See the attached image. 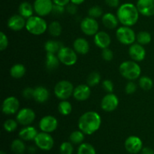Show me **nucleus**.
I'll return each mask as SVG.
<instances>
[{
  "mask_svg": "<svg viewBox=\"0 0 154 154\" xmlns=\"http://www.w3.org/2000/svg\"><path fill=\"white\" fill-rule=\"evenodd\" d=\"M102 125V118L97 112L87 111L80 117L78 128L85 135H93L97 132Z\"/></svg>",
  "mask_w": 154,
  "mask_h": 154,
  "instance_id": "1",
  "label": "nucleus"
},
{
  "mask_svg": "<svg viewBox=\"0 0 154 154\" xmlns=\"http://www.w3.org/2000/svg\"><path fill=\"white\" fill-rule=\"evenodd\" d=\"M139 14L136 5L132 3H124L119 6L117 17L122 25L131 27L138 22Z\"/></svg>",
  "mask_w": 154,
  "mask_h": 154,
  "instance_id": "2",
  "label": "nucleus"
},
{
  "mask_svg": "<svg viewBox=\"0 0 154 154\" xmlns=\"http://www.w3.org/2000/svg\"><path fill=\"white\" fill-rule=\"evenodd\" d=\"M119 71L120 75L129 81L138 79L141 73V67L134 60L123 62L119 67Z\"/></svg>",
  "mask_w": 154,
  "mask_h": 154,
  "instance_id": "3",
  "label": "nucleus"
},
{
  "mask_svg": "<svg viewBox=\"0 0 154 154\" xmlns=\"http://www.w3.org/2000/svg\"><path fill=\"white\" fill-rule=\"evenodd\" d=\"M48 26L42 17L32 16L26 19V29L27 31L34 35H41L48 30Z\"/></svg>",
  "mask_w": 154,
  "mask_h": 154,
  "instance_id": "4",
  "label": "nucleus"
},
{
  "mask_svg": "<svg viewBox=\"0 0 154 154\" xmlns=\"http://www.w3.org/2000/svg\"><path fill=\"white\" fill-rule=\"evenodd\" d=\"M73 84L69 81H60L54 87V94L60 100H66L73 95Z\"/></svg>",
  "mask_w": 154,
  "mask_h": 154,
  "instance_id": "5",
  "label": "nucleus"
},
{
  "mask_svg": "<svg viewBox=\"0 0 154 154\" xmlns=\"http://www.w3.org/2000/svg\"><path fill=\"white\" fill-rule=\"evenodd\" d=\"M116 37L120 43L125 45H131L136 41V34L134 30L130 26H123L117 29Z\"/></svg>",
  "mask_w": 154,
  "mask_h": 154,
  "instance_id": "6",
  "label": "nucleus"
},
{
  "mask_svg": "<svg viewBox=\"0 0 154 154\" xmlns=\"http://www.w3.org/2000/svg\"><path fill=\"white\" fill-rule=\"evenodd\" d=\"M60 63L66 66H74L78 61V54L69 47L63 46L57 53Z\"/></svg>",
  "mask_w": 154,
  "mask_h": 154,
  "instance_id": "7",
  "label": "nucleus"
},
{
  "mask_svg": "<svg viewBox=\"0 0 154 154\" xmlns=\"http://www.w3.org/2000/svg\"><path fill=\"white\" fill-rule=\"evenodd\" d=\"M38 148L45 151H49L54 147V140L51 134L48 132H39L34 140Z\"/></svg>",
  "mask_w": 154,
  "mask_h": 154,
  "instance_id": "8",
  "label": "nucleus"
},
{
  "mask_svg": "<svg viewBox=\"0 0 154 154\" xmlns=\"http://www.w3.org/2000/svg\"><path fill=\"white\" fill-rule=\"evenodd\" d=\"M99 26L96 19L87 17L81 22V29L87 35H95L99 32Z\"/></svg>",
  "mask_w": 154,
  "mask_h": 154,
  "instance_id": "9",
  "label": "nucleus"
},
{
  "mask_svg": "<svg viewBox=\"0 0 154 154\" xmlns=\"http://www.w3.org/2000/svg\"><path fill=\"white\" fill-rule=\"evenodd\" d=\"M54 5L53 0H35L33 7L37 15L45 17L52 13Z\"/></svg>",
  "mask_w": 154,
  "mask_h": 154,
  "instance_id": "10",
  "label": "nucleus"
},
{
  "mask_svg": "<svg viewBox=\"0 0 154 154\" xmlns=\"http://www.w3.org/2000/svg\"><path fill=\"white\" fill-rule=\"evenodd\" d=\"M35 113L29 108H23L17 113L16 120L19 124L23 126H29L35 120Z\"/></svg>",
  "mask_w": 154,
  "mask_h": 154,
  "instance_id": "11",
  "label": "nucleus"
},
{
  "mask_svg": "<svg viewBox=\"0 0 154 154\" xmlns=\"http://www.w3.org/2000/svg\"><path fill=\"white\" fill-rule=\"evenodd\" d=\"M20 102L15 96H8L3 101L2 111L6 115H12L19 111Z\"/></svg>",
  "mask_w": 154,
  "mask_h": 154,
  "instance_id": "12",
  "label": "nucleus"
},
{
  "mask_svg": "<svg viewBox=\"0 0 154 154\" xmlns=\"http://www.w3.org/2000/svg\"><path fill=\"white\" fill-rule=\"evenodd\" d=\"M125 149L128 153L137 154L143 149V142L141 138L135 135L128 137L124 142Z\"/></svg>",
  "mask_w": 154,
  "mask_h": 154,
  "instance_id": "13",
  "label": "nucleus"
},
{
  "mask_svg": "<svg viewBox=\"0 0 154 154\" xmlns=\"http://www.w3.org/2000/svg\"><path fill=\"white\" fill-rule=\"evenodd\" d=\"M38 126L42 132L51 133L57 129L58 120L54 116L47 115L41 119Z\"/></svg>",
  "mask_w": 154,
  "mask_h": 154,
  "instance_id": "14",
  "label": "nucleus"
},
{
  "mask_svg": "<svg viewBox=\"0 0 154 154\" xmlns=\"http://www.w3.org/2000/svg\"><path fill=\"white\" fill-rule=\"evenodd\" d=\"M119 105V99L113 93L105 95L101 102V108L106 112H112Z\"/></svg>",
  "mask_w": 154,
  "mask_h": 154,
  "instance_id": "15",
  "label": "nucleus"
},
{
  "mask_svg": "<svg viewBox=\"0 0 154 154\" xmlns=\"http://www.w3.org/2000/svg\"><path fill=\"white\" fill-rule=\"evenodd\" d=\"M129 54L132 60L135 62H141L145 59L146 50L143 45L140 44H132L129 48Z\"/></svg>",
  "mask_w": 154,
  "mask_h": 154,
  "instance_id": "16",
  "label": "nucleus"
},
{
  "mask_svg": "<svg viewBox=\"0 0 154 154\" xmlns=\"http://www.w3.org/2000/svg\"><path fill=\"white\" fill-rule=\"evenodd\" d=\"M136 6L141 14L145 17L154 15V0H138Z\"/></svg>",
  "mask_w": 154,
  "mask_h": 154,
  "instance_id": "17",
  "label": "nucleus"
},
{
  "mask_svg": "<svg viewBox=\"0 0 154 154\" xmlns=\"http://www.w3.org/2000/svg\"><path fill=\"white\" fill-rule=\"evenodd\" d=\"M26 20L23 17L21 16L20 14H14L12 15L8 20L7 25L10 29L17 32L26 28Z\"/></svg>",
  "mask_w": 154,
  "mask_h": 154,
  "instance_id": "18",
  "label": "nucleus"
},
{
  "mask_svg": "<svg viewBox=\"0 0 154 154\" xmlns=\"http://www.w3.org/2000/svg\"><path fill=\"white\" fill-rule=\"evenodd\" d=\"M91 90L88 84H80L74 89L73 97L79 102H83L90 98Z\"/></svg>",
  "mask_w": 154,
  "mask_h": 154,
  "instance_id": "19",
  "label": "nucleus"
},
{
  "mask_svg": "<svg viewBox=\"0 0 154 154\" xmlns=\"http://www.w3.org/2000/svg\"><path fill=\"white\" fill-rule=\"evenodd\" d=\"M111 38L109 35L104 31L98 32L94 35V43L98 48L105 49L111 45Z\"/></svg>",
  "mask_w": 154,
  "mask_h": 154,
  "instance_id": "20",
  "label": "nucleus"
},
{
  "mask_svg": "<svg viewBox=\"0 0 154 154\" xmlns=\"http://www.w3.org/2000/svg\"><path fill=\"white\" fill-rule=\"evenodd\" d=\"M73 49L78 54L85 55L90 51V44L84 38H78L74 41Z\"/></svg>",
  "mask_w": 154,
  "mask_h": 154,
  "instance_id": "21",
  "label": "nucleus"
},
{
  "mask_svg": "<svg viewBox=\"0 0 154 154\" xmlns=\"http://www.w3.org/2000/svg\"><path fill=\"white\" fill-rule=\"evenodd\" d=\"M38 134V132L34 126H26L20 131L19 137L20 138L26 141H34Z\"/></svg>",
  "mask_w": 154,
  "mask_h": 154,
  "instance_id": "22",
  "label": "nucleus"
},
{
  "mask_svg": "<svg viewBox=\"0 0 154 154\" xmlns=\"http://www.w3.org/2000/svg\"><path fill=\"white\" fill-rule=\"evenodd\" d=\"M50 97V93L46 87L43 86H38L34 88V96L33 99L38 103H45Z\"/></svg>",
  "mask_w": 154,
  "mask_h": 154,
  "instance_id": "23",
  "label": "nucleus"
},
{
  "mask_svg": "<svg viewBox=\"0 0 154 154\" xmlns=\"http://www.w3.org/2000/svg\"><path fill=\"white\" fill-rule=\"evenodd\" d=\"M102 21L103 25L108 29H116L119 23V20L117 17L112 13H106L103 14Z\"/></svg>",
  "mask_w": 154,
  "mask_h": 154,
  "instance_id": "24",
  "label": "nucleus"
},
{
  "mask_svg": "<svg viewBox=\"0 0 154 154\" xmlns=\"http://www.w3.org/2000/svg\"><path fill=\"white\" fill-rule=\"evenodd\" d=\"M60 60L57 55L52 53H47L46 58H45V66L46 69L50 72L56 70L60 66Z\"/></svg>",
  "mask_w": 154,
  "mask_h": 154,
  "instance_id": "25",
  "label": "nucleus"
},
{
  "mask_svg": "<svg viewBox=\"0 0 154 154\" xmlns=\"http://www.w3.org/2000/svg\"><path fill=\"white\" fill-rule=\"evenodd\" d=\"M18 11H19V14L23 17L25 19H28L30 17L33 16V11H35L33 5H32L29 2H23L18 8Z\"/></svg>",
  "mask_w": 154,
  "mask_h": 154,
  "instance_id": "26",
  "label": "nucleus"
},
{
  "mask_svg": "<svg viewBox=\"0 0 154 154\" xmlns=\"http://www.w3.org/2000/svg\"><path fill=\"white\" fill-rule=\"evenodd\" d=\"M26 74V67L21 63L14 64L10 69V75L15 79L22 78Z\"/></svg>",
  "mask_w": 154,
  "mask_h": 154,
  "instance_id": "27",
  "label": "nucleus"
},
{
  "mask_svg": "<svg viewBox=\"0 0 154 154\" xmlns=\"http://www.w3.org/2000/svg\"><path fill=\"white\" fill-rule=\"evenodd\" d=\"M63 47V45L61 42L55 40H48L45 44V50L47 53L57 54Z\"/></svg>",
  "mask_w": 154,
  "mask_h": 154,
  "instance_id": "28",
  "label": "nucleus"
},
{
  "mask_svg": "<svg viewBox=\"0 0 154 154\" xmlns=\"http://www.w3.org/2000/svg\"><path fill=\"white\" fill-rule=\"evenodd\" d=\"M11 149L14 154H23L26 151V144L23 140L14 139L11 144Z\"/></svg>",
  "mask_w": 154,
  "mask_h": 154,
  "instance_id": "29",
  "label": "nucleus"
},
{
  "mask_svg": "<svg viewBox=\"0 0 154 154\" xmlns=\"http://www.w3.org/2000/svg\"><path fill=\"white\" fill-rule=\"evenodd\" d=\"M48 32L53 37H58L62 33V26L60 22L58 21H52L51 23L48 25Z\"/></svg>",
  "mask_w": 154,
  "mask_h": 154,
  "instance_id": "30",
  "label": "nucleus"
},
{
  "mask_svg": "<svg viewBox=\"0 0 154 154\" xmlns=\"http://www.w3.org/2000/svg\"><path fill=\"white\" fill-rule=\"evenodd\" d=\"M58 111L62 115H69L72 111V104H71L69 101L62 100L58 105Z\"/></svg>",
  "mask_w": 154,
  "mask_h": 154,
  "instance_id": "31",
  "label": "nucleus"
},
{
  "mask_svg": "<svg viewBox=\"0 0 154 154\" xmlns=\"http://www.w3.org/2000/svg\"><path fill=\"white\" fill-rule=\"evenodd\" d=\"M152 40L151 35L150 32L146 31L139 32L136 35V41L138 44L141 45H146L150 43Z\"/></svg>",
  "mask_w": 154,
  "mask_h": 154,
  "instance_id": "32",
  "label": "nucleus"
},
{
  "mask_svg": "<svg viewBox=\"0 0 154 154\" xmlns=\"http://www.w3.org/2000/svg\"><path fill=\"white\" fill-rule=\"evenodd\" d=\"M138 84H139V87H141L143 90L148 91V90H150L153 88V81L150 77L142 76L139 78Z\"/></svg>",
  "mask_w": 154,
  "mask_h": 154,
  "instance_id": "33",
  "label": "nucleus"
},
{
  "mask_svg": "<svg viewBox=\"0 0 154 154\" xmlns=\"http://www.w3.org/2000/svg\"><path fill=\"white\" fill-rule=\"evenodd\" d=\"M84 135L85 134L82 131L80 130V129L79 130L74 131V132L71 133L70 136H69V140L74 144H82L84 140V138H85Z\"/></svg>",
  "mask_w": 154,
  "mask_h": 154,
  "instance_id": "34",
  "label": "nucleus"
},
{
  "mask_svg": "<svg viewBox=\"0 0 154 154\" xmlns=\"http://www.w3.org/2000/svg\"><path fill=\"white\" fill-rule=\"evenodd\" d=\"M77 154H96L95 147L89 143H82L80 144Z\"/></svg>",
  "mask_w": 154,
  "mask_h": 154,
  "instance_id": "35",
  "label": "nucleus"
},
{
  "mask_svg": "<svg viewBox=\"0 0 154 154\" xmlns=\"http://www.w3.org/2000/svg\"><path fill=\"white\" fill-rule=\"evenodd\" d=\"M101 81V75L99 72H91L87 77V82L90 87H95L98 85Z\"/></svg>",
  "mask_w": 154,
  "mask_h": 154,
  "instance_id": "36",
  "label": "nucleus"
},
{
  "mask_svg": "<svg viewBox=\"0 0 154 154\" xmlns=\"http://www.w3.org/2000/svg\"><path fill=\"white\" fill-rule=\"evenodd\" d=\"M17 120H13V119H8L5 120L3 123V127L4 129L8 132H13L17 129L18 126Z\"/></svg>",
  "mask_w": 154,
  "mask_h": 154,
  "instance_id": "37",
  "label": "nucleus"
},
{
  "mask_svg": "<svg viewBox=\"0 0 154 154\" xmlns=\"http://www.w3.org/2000/svg\"><path fill=\"white\" fill-rule=\"evenodd\" d=\"M60 154H72L74 152L73 144L71 141H64L60 147Z\"/></svg>",
  "mask_w": 154,
  "mask_h": 154,
  "instance_id": "38",
  "label": "nucleus"
},
{
  "mask_svg": "<svg viewBox=\"0 0 154 154\" xmlns=\"http://www.w3.org/2000/svg\"><path fill=\"white\" fill-rule=\"evenodd\" d=\"M102 14H103V10L99 5L93 6L88 10L89 17H91L95 18V19L103 16Z\"/></svg>",
  "mask_w": 154,
  "mask_h": 154,
  "instance_id": "39",
  "label": "nucleus"
},
{
  "mask_svg": "<svg viewBox=\"0 0 154 154\" xmlns=\"http://www.w3.org/2000/svg\"><path fill=\"white\" fill-rule=\"evenodd\" d=\"M102 57L105 61L110 62L114 59V53L108 48H105V49H102Z\"/></svg>",
  "mask_w": 154,
  "mask_h": 154,
  "instance_id": "40",
  "label": "nucleus"
},
{
  "mask_svg": "<svg viewBox=\"0 0 154 154\" xmlns=\"http://www.w3.org/2000/svg\"><path fill=\"white\" fill-rule=\"evenodd\" d=\"M8 46V38L3 32H0V51H3Z\"/></svg>",
  "mask_w": 154,
  "mask_h": 154,
  "instance_id": "41",
  "label": "nucleus"
},
{
  "mask_svg": "<svg viewBox=\"0 0 154 154\" xmlns=\"http://www.w3.org/2000/svg\"><path fill=\"white\" fill-rule=\"evenodd\" d=\"M137 90V85L135 83H134L132 81H129V82L126 84V87H125V92L127 94H133Z\"/></svg>",
  "mask_w": 154,
  "mask_h": 154,
  "instance_id": "42",
  "label": "nucleus"
},
{
  "mask_svg": "<svg viewBox=\"0 0 154 154\" xmlns=\"http://www.w3.org/2000/svg\"><path fill=\"white\" fill-rule=\"evenodd\" d=\"M102 87L108 93H111L114 91V84L110 80H105L102 82Z\"/></svg>",
  "mask_w": 154,
  "mask_h": 154,
  "instance_id": "43",
  "label": "nucleus"
},
{
  "mask_svg": "<svg viewBox=\"0 0 154 154\" xmlns=\"http://www.w3.org/2000/svg\"><path fill=\"white\" fill-rule=\"evenodd\" d=\"M23 97H24L26 99H33V96H34V89L31 88V87H26L24 89L22 92Z\"/></svg>",
  "mask_w": 154,
  "mask_h": 154,
  "instance_id": "44",
  "label": "nucleus"
},
{
  "mask_svg": "<svg viewBox=\"0 0 154 154\" xmlns=\"http://www.w3.org/2000/svg\"><path fill=\"white\" fill-rule=\"evenodd\" d=\"M66 11L65 6L59 5H54V8H53L52 13L55 15H62Z\"/></svg>",
  "mask_w": 154,
  "mask_h": 154,
  "instance_id": "45",
  "label": "nucleus"
},
{
  "mask_svg": "<svg viewBox=\"0 0 154 154\" xmlns=\"http://www.w3.org/2000/svg\"><path fill=\"white\" fill-rule=\"evenodd\" d=\"M77 6H78L77 5L73 4V3H69V4H68L67 5H66V11H67L68 13L70 14H75L78 12V7H77Z\"/></svg>",
  "mask_w": 154,
  "mask_h": 154,
  "instance_id": "46",
  "label": "nucleus"
},
{
  "mask_svg": "<svg viewBox=\"0 0 154 154\" xmlns=\"http://www.w3.org/2000/svg\"><path fill=\"white\" fill-rule=\"evenodd\" d=\"M105 2L107 5L111 8L119 7L120 5V0H105Z\"/></svg>",
  "mask_w": 154,
  "mask_h": 154,
  "instance_id": "47",
  "label": "nucleus"
},
{
  "mask_svg": "<svg viewBox=\"0 0 154 154\" xmlns=\"http://www.w3.org/2000/svg\"><path fill=\"white\" fill-rule=\"evenodd\" d=\"M53 2L54 4L66 7L68 4H69V2H71V0H53Z\"/></svg>",
  "mask_w": 154,
  "mask_h": 154,
  "instance_id": "48",
  "label": "nucleus"
},
{
  "mask_svg": "<svg viewBox=\"0 0 154 154\" xmlns=\"http://www.w3.org/2000/svg\"><path fill=\"white\" fill-rule=\"evenodd\" d=\"M141 154H154V150L153 149L150 148V147H143L141 150Z\"/></svg>",
  "mask_w": 154,
  "mask_h": 154,
  "instance_id": "49",
  "label": "nucleus"
},
{
  "mask_svg": "<svg viewBox=\"0 0 154 154\" xmlns=\"http://www.w3.org/2000/svg\"><path fill=\"white\" fill-rule=\"evenodd\" d=\"M84 1H85V0H71V2L73 3V4L75 5H79L84 2Z\"/></svg>",
  "mask_w": 154,
  "mask_h": 154,
  "instance_id": "50",
  "label": "nucleus"
},
{
  "mask_svg": "<svg viewBox=\"0 0 154 154\" xmlns=\"http://www.w3.org/2000/svg\"><path fill=\"white\" fill-rule=\"evenodd\" d=\"M28 151L30 153H34L35 152V147H32H32H29L28 148Z\"/></svg>",
  "mask_w": 154,
  "mask_h": 154,
  "instance_id": "51",
  "label": "nucleus"
},
{
  "mask_svg": "<svg viewBox=\"0 0 154 154\" xmlns=\"http://www.w3.org/2000/svg\"><path fill=\"white\" fill-rule=\"evenodd\" d=\"M0 154H6V153H5V152L3 151V150H2V151L0 152Z\"/></svg>",
  "mask_w": 154,
  "mask_h": 154,
  "instance_id": "52",
  "label": "nucleus"
}]
</instances>
